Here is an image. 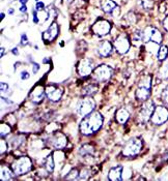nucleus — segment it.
<instances>
[{"label": "nucleus", "mask_w": 168, "mask_h": 181, "mask_svg": "<svg viewBox=\"0 0 168 181\" xmlns=\"http://www.w3.org/2000/svg\"><path fill=\"white\" fill-rule=\"evenodd\" d=\"M118 15H119V7L117 6V7H116V9H115V11H114L113 13H112V16H113L114 18H116Z\"/></svg>", "instance_id": "a19ab883"}, {"label": "nucleus", "mask_w": 168, "mask_h": 181, "mask_svg": "<svg viewBox=\"0 0 168 181\" xmlns=\"http://www.w3.org/2000/svg\"><path fill=\"white\" fill-rule=\"evenodd\" d=\"M152 82H153V78L149 75L143 77L140 80L135 93V96L138 100L145 102V100L149 99V96L152 93Z\"/></svg>", "instance_id": "f03ea898"}, {"label": "nucleus", "mask_w": 168, "mask_h": 181, "mask_svg": "<svg viewBox=\"0 0 168 181\" xmlns=\"http://www.w3.org/2000/svg\"><path fill=\"white\" fill-rule=\"evenodd\" d=\"M168 120V109L163 106H158L154 110L151 121L155 125H161Z\"/></svg>", "instance_id": "1a4fd4ad"}, {"label": "nucleus", "mask_w": 168, "mask_h": 181, "mask_svg": "<svg viewBox=\"0 0 168 181\" xmlns=\"http://www.w3.org/2000/svg\"><path fill=\"white\" fill-rule=\"evenodd\" d=\"M27 1H28V0H20V2L22 3V5H25V4H26Z\"/></svg>", "instance_id": "37998d69"}, {"label": "nucleus", "mask_w": 168, "mask_h": 181, "mask_svg": "<svg viewBox=\"0 0 168 181\" xmlns=\"http://www.w3.org/2000/svg\"><path fill=\"white\" fill-rule=\"evenodd\" d=\"M112 75H113V68L106 64H101L94 70L92 77L96 82L102 83V82L108 81L112 77Z\"/></svg>", "instance_id": "39448f33"}, {"label": "nucleus", "mask_w": 168, "mask_h": 181, "mask_svg": "<svg viewBox=\"0 0 168 181\" xmlns=\"http://www.w3.org/2000/svg\"><path fill=\"white\" fill-rule=\"evenodd\" d=\"M94 70V61L89 58H83L82 60H80L77 66V70L80 77H88L92 74Z\"/></svg>", "instance_id": "9b49d317"}, {"label": "nucleus", "mask_w": 168, "mask_h": 181, "mask_svg": "<svg viewBox=\"0 0 168 181\" xmlns=\"http://www.w3.org/2000/svg\"><path fill=\"white\" fill-rule=\"evenodd\" d=\"M31 168H32V163H31V159L27 156L19 157L11 165V170H13L14 174L18 175V176L28 173L31 170Z\"/></svg>", "instance_id": "20e7f679"}, {"label": "nucleus", "mask_w": 168, "mask_h": 181, "mask_svg": "<svg viewBox=\"0 0 168 181\" xmlns=\"http://www.w3.org/2000/svg\"><path fill=\"white\" fill-rule=\"evenodd\" d=\"M45 94H46V92H45L44 87H43V86H41V85H39V86H36V87H35L34 89L32 90V91H31L30 99L32 100L33 103L39 104L41 100L44 99Z\"/></svg>", "instance_id": "dca6fc26"}, {"label": "nucleus", "mask_w": 168, "mask_h": 181, "mask_svg": "<svg viewBox=\"0 0 168 181\" xmlns=\"http://www.w3.org/2000/svg\"><path fill=\"white\" fill-rule=\"evenodd\" d=\"M163 27L165 28L166 31H168V16L165 18V19H164V21H163Z\"/></svg>", "instance_id": "58836bf2"}, {"label": "nucleus", "mask_w": 168, "mask_h": 181, "mask_svg": "<svg viewBox=\"0 0 168 181\" xmlns=\"http://www.w3.org/2000/svg\"><path fill=\"white\" fill-rule=\"evenodd\" d=\"M21 79L22 80H28L29 78H30V75H29V72H27V70H23L22 72H21Z\"/></svg>", "instance_id": "f704fd0d"}, {"label": "nucleus", "mask_w": 168, "mask_h": 181, "mask_svg": "<svg viewBox=\"0 0 168 181\" xmlns=\"http://www.w3.org/2000/svg\"><path fill=\"white\" fill-rule=\"evenodd\" d=\"M132 170L130 168L122 169V180H129L131 178Z\"/></svg>", "instance_id": "cd10ccee"}, {"label": "nucleus", "mask_w": 168, "mask_h": 181, "mask_svg": "<svg viewBox=\"0 0 168 181\" xmlns=\"http://www.w3.org/2000/svg\"><path fill=\"white\" fill-rule=\"evenodd\" d=\"M36 1H39V0H36Z\"/></svg>", "instance_id": "09e8293b"}, {"label": "nucleus", "mask_w": 168, "mask_h": 181, "mask_svg": "<svg viewBox=\"0 0 168 181\" xmlns=\"http://www.w3.org/2000/svg\"><path fill=\"white\" fill-rule=\"evenodd\" d=\"M33 22L39 23V18H37V11H33Z\"/></svg>", "instance_id": "ea45409f"}, {"label": "nucleus", "mask_w": 168, "mask_h": 181, "mask_svg": "<svg viewBox=\"0 0 168 181\" xmlns=\"http://www.w3.org/2000/svg\"><path fill=\"white\" fill-rule=\"evenodd\" d=\"M124 21H126V22H127V24H128V26H130V25L136 23V16L134 15L133 13H129L128 15L124 16Z\"/></svg>", "instance_id": "a878e982"}, {"label": "nucleus", "mask_w": 168, "mask_h": 181, "mask_svg": "<svg viewBox=\"0 0 168 181\" xmlns=\"http://www.w3.org/2000/svg\"><path fill=\"white\" fill-rule=\"evenodd\" d=\"M138 4L144 9H151L154 5V0H138Z\"/></svg>", "instance_id": "393cba45"}, {"label": "nucleus", "mask_w": 168, "mask_h": 181, "mask_svg": "<svg viewBox=\"0 0 168 181\" xmlns=\"http://www.w3.org/2000/svg\"><path fill=\"white\" fill-rule=\"evenodd\" d=\"M104 123V117L100 112H92L83 118L80 122L79 129L84 136H90L100 131Z\"/></svg>", "instance_id": "f257e3e1"}, {"label": "nucleus", "mask_w": 168, "mask_h": 181, "mask_svg": "<svg viewBox=\"0 0 168 181\" xmlns=\"http://www.w3.org/2000/svg\"><path fill=\"white\" fill-rule=\"evenodd\" d=\"M39 70V63H33V67H32L33 74H36Z\"/></svg>", "instance_id": "4c0bfd02"}, {"label": "nucleus", "mask_w": 168, "mask_h": 181, "mask_svg": "<svg viewBox=\"0 0 168 181\" xmlns=\"http://www.w3.org/2000/svg\"><path fill=\"white\" fill-rule=\"evenodd\" d=\"M116 7H117V4L113 0H101V9L104 13L112 15V13L115 11Z\"/></svg>", "instance_id": "6ab92c4d"}, {"label": "nucleus", "mask_w": 168, "mask_h": 181, "mask_svg": "<svg viewBox=\"0 0 168 181\" xmlns=\"http://www.w3.org/2000/svg\"><path fill=\"white\" fill-rule=\"evenodd\" d=\"M66 179H78V170L73 169L70 172V175L66 176Z\"/></svg>", "instance_id": "2f4dec72"}, {"label": "nucleus", "mask_w": 168, "mask_h": 181, "mask_svg": "<svg viewBox=\"0 0 168 181\" xmlns=\"http://www.w3.org/2000/svg\"><path fill=\"white\" fill-rule=\"evenodd\" d=\"M94 108H96V103H94V98H92L90 96H85V98H83L77 106V112L79 115L85 117L88 114L94 112Z\"/></svg>", "instance_id": "0eeeda50"}, {"label": "nucleus", "mask_w": 168, "mask_h": 181, "mask_svg": "<svg viewBox=\"0 0 168 181\" xmlns=\"http://www.w3.org/2000/svg\"><path fill=\"white\" fill-rule=\"evenodd\" d=\"M168 57V47L161 46L158 50L157 53V58L159 61H165Z\"/></svg>", "instance_id": "412c9836"}, {"label": "nucleus", "mask_w": 168, "mask_h": 181, "mask_svg": "<svg viewBox=\"0 0 168 181\" xmlns=\"http://www.w3.org/2000/svg\"><path fill=\"white\" fill-rule=\"evenodd\" d=\"M142 42L147 44L149 42L157 43L160 45L162 42V34L156 27L147 26L143 31H142Z\"/></svg>", "instance_id": "423d86ee"}, {"label": "nucleus", "mask_w": 168, "mask_h": 181, "mask_svg": "<svg viewBox=\"0 0 168 181\" xmlns=\"http://www.w3.org/2000/svg\"><path fill=\"white\" fill-rule=\"evenodd\" d=\"M97 91H98V86L94 85V84H90V85H87L83 88L82 94L85 96H92L94 94H96Z\"/></svg>", "instance_id": "4be33fe9"}, {"label": "nucleus", "mask_w": 168, "mask_h": 181, "mask_svg": "<svg viewBox=\"0 0 168 181\" xmlns=\"http://www.w3.org/2000/svg\"><path fill=\"white\" fill-rule=\"evenodd\" d=\"M11 179H13V173H11V171L9 168H6V167L1 169V180L6 181V180H11Z\"/></svg>", "instance_id": "b1692460"}, {"label": "nucleus", "mask_w": 168, "mask_h": 181, "mask_svg": "<svg viewBox=\"0 0 168 181\" xmlns=\"http://www.w3.org/2000/svg\"><path fill=\"white\" fill-rule=\"evenodd\" d=\"M9 133H11V127L7 124H5V123L1 124V138L5 137Z\"/></svg>", "instance_id": "c85d7f7f"}, {"label": "nucleus", "mask_w": 168, "mask_h": 181, "mask_svg": "<svg viewBox=\"0 0 168 181\" xmlns=\"http://www.w3.org/2000/svg\"><path fill=\"white\" fill-rule=\"evenodd\" d=\"M9 13H14V9H9Z\"/></svg>", "instance_id": "de8ad7c7"}, {"label": "nucleus", "mask_w": 168, "mask_h": 181, "mask_svg": "<svg viewBox=\"0 0 168 181\" xmlns=\"http://www.w3.org/2000/svg\"><path fill=\"white\" fill-rule=\"evenodd\" d=\"M92 152H94V147H92L90 145H84V146H82L80 149V153L82 155L92 154Z\"/></svg>", "instance_id": "bb28decb"}, {"label": "nucleus", "mask_w": 168, "mask_h": 181, "mask_svg": "<svg viewBox=\"0 0 168 181\" xmlns=\"http://www.w3.org/2000/svg\"><path fill=\"white\" fill-rule=\"evenodd\" d=\"M57 35H58V25H57V23L53 22L49 26V28L45 32H43V39L45 42L50 43L56 38Z\"/></svg>", "instance_id": "2eb2a0df"}, {"label": "nucleus", "mask_w": 168, "mask_h": 181, "mask_svg": "<svg viewBox=\"0 0 168 181\" xmlns=\"http://www.w3.org/2000/svg\"><path fill=\"white\" fill-rule=\"evenodd\" d=\"M66 138L64 133H55L52 138H51V141H50V144L53 148L57 149V150H60V149L64 148L66 146Z\"/></svg>", "instance_id": "4468645a"}, {"label": "nucleus", "mask_w": 168, "mask_h": 181, "mask_svg": "<svg viewBox=\"0 0 168 181\" xmlns=\"http://www.w3.org/2000/svg\"><path fill=\"white\" fill-rule=\"evenodd\" d=\"M112 45L109 40H103L98 47V53L101 57H108L112 53Z\"/></svg>", "instance_id": "f3484780"}, {"label": "nucleus", "mask_w": 168, "mask_h": 181, "mask_svg": "<svg viewBox=\"0 0 168 181\" xmlns=\"http://www.w3.org/2000/svg\"><path fill=\"white\" fill-rule=\"evenodd\" d=\"M44 9H45V4H44V3L41 2V1H37V2H36V6H35V11H43Z\"/></svg>", "instance_id": "72a5a7b5"}, {"label": "nucleus", "mask_w": 168, "mask_h": 181, "mask_svg": "<svg viewBox=\"0 0 168 181\" xmlns=\"http://www.w3.org/2000/svg\"><path fill=\"white\" fill-rule=\"evenodd\" d=\"M122 167L116 166L114 168H111L108 173V179L112 181H120L122 180Z\"/></svg>", "instance_id": "a211bd4d"}, {"label": "nucleus", "mask_w": 168, "mask_h": 181, "mask_svg": "<svg viewBox=\"0 0 168 181\" xmlns=\"http://www.w3.org/2000/svg\"><path fill=\"white\" fill-rule=\"evenodd\" d=\"M13 53H14V54H15V55H18V54H19V52H18V49H17V48L14 49V50H13Z\"/></svg>", "instance_id": "c03bdc74"}, {"label": "nucleus", "mask_w": 168, "mask_h": 181, "mask_svg": "<svg viewBox=\"0 0 168 181\" xmlns=\"http://www.w3.org/2000/svg\"><path fill=\"white\" fill-rule=\"evenodd\" d=\"M4 50H5L4 48H1V54H0V55H1V57H2L3 55H4Z\"/></svg>", "instance_id": "a18cd8bd"}, {"label": "nucleus", "mask_w": 168, "mask_h": 181, "mask_svg": "<svg viewBox=\"0 0 168 181\" xmlns=\"http://www.w3.org/2000/svg\"><path fill=\"white\" fill-rule=\"evenodd\" d=\"M7 90H9V85L6 83H4V82H2L1 83V92L5 93V92H7Z\"/></svg>", "instance_id": "e433bc0d"}, {"label": "nucleus", "mask_w": 168, "mask_h": 181, "mask_svg": "<svg viewBox=\"0 0 168 181\" xmlns=\"http://www.w3.org/2000/svg\"><path fill=\"white\" fill-rule=\"evenodd\" d=\"M54 157H53V155H49L48 157L46 158V162H45V167H46L47 171H48L49 173L53 172V170H54Z\"/></svg>", "instance_id": "5701e85b"}, {"label": "nucleus", "mask_w": 168, "mask_h": 181, "mask_svg": "<svg viewBox=\"0 0 168 181\" xmlns=\"http://www.w3.org/2000/svg\"><path fill=\"white\" fill-rule=\"evenodd\" d=\"M0 17H1V20H2V19H4L5 15H4V13H1V15H0Z\"/></svg>", "instance_id": "49530a36"}, {"label": "nucleus", "mask_w": 168, "mask_h": 181, "mask_svg": "<svg viewBox=\"0 0 168 181\" xmlns=\"http://www.w3.org/2000/svg\"><path fill=\"white\" fill-rule=\"evenodd\" d=\"M161 97H162V100H163L164 103H165L166 105L168 106V86L165 88V89L163 90V92H162Z\"/></svg>", "instance_id": "7c9ffc66"}, {"label": "nucleus", "mask_w": 168, "mask_h": 181, "mask_svg": "<svg viewBox=\"0 0 168 181\" xmlns=\"http://www.w3.org/2000/svg\"><path fill=\"white\" fill-rule=\"evenodd\" d=\"M0 145H1V151H0V152H1V154H2V153H4L5 151H6L7 144H6V142H5L4 140L1 139V143H0Z\"/></svg>", "instance_id": "473e14b6"}, {"label": "nucleus", "mask_w": 168, "mask_h": 181, "mask_svg": "<svg viewBox=\"0 0 168 181\" xmlns=\"http://www.w3.org/2000/svg\"><path fill=\"white\" fill-rule=\"evenodd\" d=\"M27 44H28V37H27L26 34H22L21 35V45L25 46Z\"/></svg>", "instance_id": "c9c22d12"}, {"label": "nucleus", "mask_w": 168, "mask_h": 181, "mask_svg": "<svg viewBox=\"0 0 168 181\" xmlns=\"http://www.w3.org/2000/svg\"><path fill=\"white\" fill-rule=\"evenodd\" d=\"M92 30L98 36H105L111 30V24L107 20H99L92 25Z\"/></svg>", "instance_id": "9d476101"}, {"label": "nucleus", "mask_w": 168, "mask_h": 181, "mask_svg": "<svg viewBox=\"0 0 168 181\" xmlns=\"http://www.w3.org/2000/svg\"><path fill=\"white\" fill-rule=\"evenodd\" d=\"M45 92H46V95L51 102H58L61 98L62 94H64V90L59 87H56L54 85H50L45 89Z\"/></svg>", "instance_id": "ddd939ff"}, {"label": "nucleus", "mask_w": 168, "mask_h": 181, "mask_svg": "<svg viewBox=\"0 0 168 181\" xmlns=\"http://www.w3.org/2000/svg\"><path fill=\"white\" fill-rule=\"evenodd\" d=\"M142 146H143V143L140 138H132L124 144L122 153L126 157L136 156L141 151Z\"/></svg>", "instance_id": "7ed1b4c3"}, {"label": "nucleus", "mask_w": 168, "mask_h": 181, "mask_svg": "<svg viewBox=\"0 0 168 181\" xmlns=\"http://www.w3.org/2000/svg\"><path fill=\"white\" fill-rule=\"evenodd\" d=\"M115 118H116V121H117L119 124H124L130 118L129 111H128L127 109H124V108H120V109H118L117 111H116Z\"/></svg>", "instance_id": "aec40b11"}, {"label": "nucleus", "mask_w": 168, "mask_h": 181, "mask_svg": "<svg viewBox=\"0 0 168 181\" xmlns=\"http://www.w3.org/2000/svg\"><path fill=\"white\" fill-rule=\"evenodd\" d=\"M20 11H21V13H26V11H27V6H26V5H22V6L20 7Z\"/></svg>", "instance_id": "79ce46f5"}, {"label": "nucleus", "mask_w": 168, "mask_h": 181, "mask_svg": "<svg viewBox=\"0 0 168 181\" xmlns=\"http://www.w3.org/2000/svg\"><path fill=\"white\" fill-rule=\"evenodd\" d=\"M133 40L134 42H141L142 40V31L136 30L133 34Z\"/></svg>", "instance_id": "c756f323"}, {"label": "nucleus", "mask_w": 168, "mask_h": 181, "mask_svg": "<svg viewBox=\"0 0 168 181\" xmlns=\"http://www.w3.org/2000/svg\"><path fill=\"white\" fill-rule=\"evenodd\" d=\"M155 103L154 100L152 99H147L144 102V104L142 105L141 109L139 112V121L141 123H146L147 121L151 120V117L154 113V110H155Z\"/></svg>", "instance_id": "6e6552de"}, {"label": "nucleus", "mask_w": 168, "mask_h": 181, "mask_svg": "<svg viewBox=\"0 0 168 181\" xmlns=\"http://www.w3.org/2000/svg\"><path fill=\"white\" fill-rule=\"evenodd\" d=\"M130 47H131V43L129 40V37L124 34L119 35L114 42V48L118 54H126L130 50Z\"/></svg>", "instance_id": "f8f14e48"}]
</instances>
